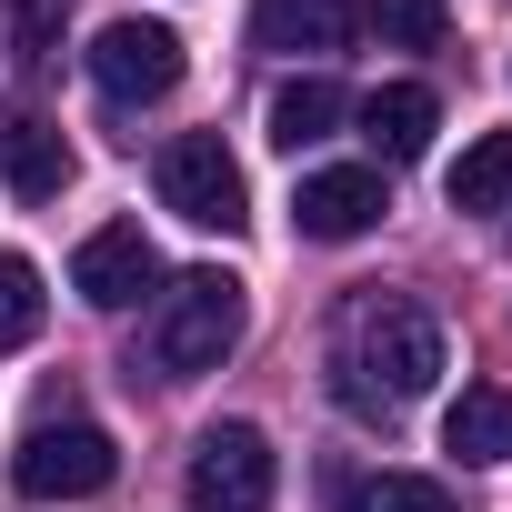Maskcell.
I'll use <instances>...</instances> for the list:
<instances>
[{"mask_svg": "<svg viewBox=\"0 0 512 512\" xmlns=\"http://www.w3.org/2000/svg\"><path fill=\"white\" fill-rule=\"evenodd\" d=\"M41 312H51L41 272L21 262V251H0V352H31L41 342Z\"/></svg>", "mask_w": 512, "mask_h": 512, "instance_id": "cell-16", "label": "cell"}, {"mask_svg": "<svg viewBox=\"0 0 512 512\" xmlns=\"http://www.w3.org/2000/svg\"><path fill=\"white\" fill-rule=\"evenodd\" d=\"M442 191H452V211H502V201H512V131H482V141L452 161Z\"/></svg>", "mask_w": 512, "mask_h": 512, "instance_id": "cell-14", "label": "cell"}, {"mask_svg": "<svg viewBox=\"0 0 512 512\" xmlns=\"http://www.w3.org/2000/svg\"><path fill=\"white\" fill-rule=\"evenodd\" d=\"M442 0H372V31H382V51H432L442 41Z\"/></svg>", "mask_w": 512, "mask_h": 512, "instance_id": "cell-17", "label": "cell"}, {"mask_svg": "<svg viewBox=\"0 0 512 512\" xmlns=\"http://www.w3.org/2000/svg\"><path fill=\"white\" fill-rule=\"evenodd\" d=\"M342 111H352V101H342V81L302 71V81H282V91H272V141H282V151H312V141H332V131H342Z\"/></svg>", "mask_w": 512, "mask_h": 512, "instance_id": "cell-13", "label": "cell"}, {"mask_svg": "<svg viewBox=\"0 0 512 512\" xmlns=\"http://www.w3.org/2000/svg\"><path fill=\"white\" fill-rule=\"evenodd\" d=\"M342 512H462V502H452V482H432V472H362V482L342 492Z\"/></svg>", "mask_w": 512, "mask_h": 512, "instance_id": "cell-15", "label": "cell"}, {"mask_svg": "<svg viewBox=\"0 0 512 512\" xmlns=\"http://www.w3.org/2000/svg\"><path fill=\"white\" fill-rule=\"evenodd\" d=\"M151 282H161V251L141 241V221H101V231L71 251V292H81L91 312H131Z\"/></svg>", "mask_w": 512, "mask_h": 512, "instance_id": "cell-7", "label": "cell"}, {"mask_svg": "<svg viewBox=\"0 0 512 512\" xmlns=\"http://www.w3.org/2000/svg\"><path fill=\"white\" fill-rule=\"evenodd\" d=\"M61 21H71V0H11V61L41 71L61 51Z\"/></svg>", "mask_w": 512, "mask_h": 512, "instance_id": "cell-18", "label": "cell"}, {"mask_svg": "<svg viewBox=\"0 0 512 512\" xmlns=\"http://www.w3.org/2000/svg\"><path fill=\"white\" fill-rule=\"evenodd\" d=\"M432 121H442V101H432L422 81H382V91L362 101V141H372L382 161H422V151H432Z\"/></svg>", "mask_w": 512, "mask_h": 512, "instance_id": "cell-10", "label": "cell"}, {"mask_svg": "<svg viewBox=\"0 0 512 512\" xmlns=\"http://www.w3.org/2000/svg\"><path fill=\"white\" fill-rule=\"evenodd\" d=\"M111 472H121V452L101 422H31V442L11 452V482L31 502H91Z\"/></svg>", "mask_w": 512, "mask_h": 512, "instance_id": "cell-4", "label": "cell"}, {"mask_svg": "<svg viewBox=\"0 0 512 512\" xmlns=\"http://www.w3.org/2000/svg\"><path fill=\"white\" fill-rule=\"evenodd\" d=\"M91 81H101L111 101H171V91H181V31H161V21H111V31L91 41Z\"/></svg>", "mask_w": 512, "mask_h": 512, "instance_id": "cell-6", "label": "cell"}, {"mask_svg": "<svg viewBox=\"0 0 512 512\" xmlns=\"http://www.w3.org/2000/svg\"><path fill=\"white\" fill-rule=\"evenodd\" d=\"M442 382V322L402 292H362L342 312V402L352 412H402Z\"/></svg>", "mask_w": 512, "mask_h": 512, "instance_id": "cell-1", "label": "cell"}, {"mask_svg": "<svg viewBox=\"0 0 512 512\" xmlns=\"http://www.w3.org/2000/svg\"><path fill=\"white\" fill-rule=\"evenodd\" d=\"M241 322H251V302H241L231 272H181V282L161 292V322H151V372H161V382L221 372L231 342H241Z\"/></svg>", "mask_w": 512, "mask_h": 512, "instance_id": "cell-2", "label": "cell"}, {"mask_svg": "<svg viewBox=\"0 0 512 512\" xmlns=\"http://www.w3.org/2000/svg\"><path fill=\"white\" fill-rule=\"evenodd\" d=\"M442 452H462V462H512V382H462V402L442 412Z\"/></svg>", "mask_w": 512, "mask_h": 512, "instance_id": "cell-11", "label": "cell"}, {"mask_svg": "<svg viewBox=\"0 0 512 512\" xmlns=\"http://www.w3.org/2000/svg\"><path fill=\"white\" fill-rule=\"evenodd\" d=\"M342 31H352L342 0H262L251 11V41L262 51H342Z\"/></svg>", "mask_w": 512, "mask_h": 512, "instance_id": "cell-12", "label": "cell"}, {"mask_svg": "<svg viewBox=\"0 0 512 512\" xmlns=\"http://www.w3.org/2000/svg\"><path fill=\"white\" fill-rule=\"evenodd\" d=\"M382 211H392V191H382V171H372V161L312 171V181H302V201H292L302 241H362V231H372Z\"/></svg>", "mask_w": 512, "mask_h": 512, "instance_id": "cell-8", "label": "cell"}, {"mask_svg": "<svg viewBox=\"0 0 512 512\" xmlns=\"http://www.w3.org/2000/svg\"><path fill=\"white\" fill-rule=\"evenodd\" d=\"M161 211H181L191 231H241L251 221V191H241V161L221 151V131H181L161 151Z\"/></svg>", "mask_w": 512, "mask_h": 512, "instance_id": "cell-3", "label": "cell"}, {"mask_svg": "<svg viewBox=\"0 0 512 512\" xmlns=\"http://www.w3.org/2000/svg\"><path fill=\"white\" fill-rule=\"evenodd\" d=\"M0 181H11L21 201H61V181H71V141H61V121H0Z\"/></svg>", "mask_w": 512, "mask_h": 512, "instance_id": "cell-9", "label": "cell"}, {"mask_svg": "<svg viewBox=\"0 0 512 512\" xmlns=\"http://www.w3.org/2000/svg\"><path fill=\"white\" fill-rule=\"evenodd\" d=\"M282 492V462L251 422H221L191 442V512H272Z\"/></svg>", "mask_w": 512, "mask_h": 512, "instance_id": "cell-5", "label": "cell"}]
</instances>
